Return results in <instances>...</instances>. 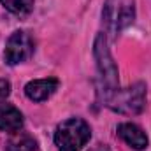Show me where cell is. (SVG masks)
<instances>
[{
  "label": "cell",
  "mask_w": 151,
  "mask_h": 151,
  "mask_svg": "<svg viewBox=\"0 0 151 151\" xmlns=\"http://www.w3.org/2000/svg\"><path fill=\"white\" fill-rule=\"evenodd\" d=\"M60 86V81L56 77H46V79H34L27 83L25 95L34 102H44L47 100Z\"/></svg>",
  "instance_id": "6"
},
{
  "label": "cell",
  "mask_w": 151,
  "mask_h": 151,
  "mask_svg": "<svg viewBox=\"0 0 151 151\" xmlns=\"http://www.w3.org/2000/svg\"><path fill=\"white\" fill-rule=\"evenodd\" d=\"M0 4L4 9L18 16H25L34 9V0H0Z\"/></svg>",
  "instance_id": "10"
},
{
  "label": "cell",
  "mask_w": 151,
  "mask_h": 151,
  "mask_svg": "<svg viewBox=\"0 0 151 151\" xmlns=\"http://www.w3.org/2000/svg\"><path fill=\"white\" fill-rule=\"evenodd\" d=\"M118 135L130 148L139 150V151L146 150L148 148V142H150L146 132L139 125H135V123H121V125H118Z\"/></svg>",
  "instance_id": "7"
},
{
  "label": "cell",
  "mask_w": 151,
  "mask_h": 151,
  "mask_svg": "<svg viewBox=\"0 0 151 151\" xmlns=\"http://www.w3.org/2000/svg\"><path fill=\"white\" fill-rule=\"evenodd\" d=\"M107 106L118 113L139 114L146 106V84L135 83L134 86L127 88L125 91L118 90L111 97V100L107 102Z\"/></svg>",
  "instance_id": "4"
},
{
  "label": "cell",
  "mask_w": 151,
  "mask_h": 151,
  "mask_svg": "<svg viewBox=\"0 0 151 151\" xmlns=\"http://www.w3.org/2000/svg\"><path fill=\"white\" fill-rule=\"evenodd\" d=\"M91 137L90 125L81 118H69L55 130V144L60 151H81Z\"/></svg>",
  "instance_id": "2"
},
{
  "label": "cell",
  "mask_w": 151,
  "mask_h": 151,
  "mask_svg": "<svg viewBox=\"0 0 151 151\" xmlns=\"http://www.w3.org/2000/svg\"><path fill=\"white\" fill-rule=\"evenodd\" d=\"M102 19L111 34H119L135 19V0H106Z\"/></svg>",
  "instance_id": "3"
},
{
  "label": "cell",
  "mask_w": 151,
  "mask_h": 151,
  "mask_svg": "<svg viewBox=\"0 0 151 151\" xmlns=\"http://www.w3.org/2000/svg\"><path fill=\"white\" fill-rule=\"evenodd\" d=\"M32 53H34L32 37L23 30H16L11 34V37L5 42L4 60L9 65H18V63H23L25 60H28L32 56Z\"/></svg>",
  "instance_id": "5"
},
{
  "label": "cell",
  "mask_w": 151,
  "mask_h": 151,
  "mask_svg": "<svg viewBox=\"0 0 151 151\" xmlns=\"http://www.w3.org/2000/svg\"><path fill=\"white\" fill-rule=\"evenodd\" d=\"M23 128V114L11 104L0 106V130L7 134H16Z\"/></svg>",
  "instance_id": "8"
},
{
  "label": "cell",
  "mask_w": 151,
  "mask_h": 151,
  "mask_svg": "<svg viewBox=\"0 0 151 151\" xmlns=\"http://www.w3.org/2000/svg\"><path fill=\"white\" fill-rule=\"evenodd\" d=\"M7 151H37V141L30 135V134H25V132H16L7 146H5Z\"/></svg>",
  "instance_id": "9"
},
{
  "label": "cell",
  "mask_w": 151,
  "mask_h": 151,
  "mask_svg": "<svg viewBox=\"0 0 151 151\" xmlns=\"http://www.w3.org/2000/svg\"><path fill=\"white\" fill-rule=\"evenodd\" d=\"M93 56L97 60V70L100 76L104 99H106V102H109L111 97L119 90V81H118V67L114 63V58L109 51V46H107V37L104 34H99L95 39Z\"/></svg>",
  "instance_id": "1"
},
{
  "label": "cell",
  "mask_w": 151,
  "mask_h": 151,
  "mask_svg": "<svg viewBox=\"0 0 151 151\" xmlns=\"http://www.w3.org/2000/svg\"><path fill=\"white\" fill-rule=\"evenodd\" d=\"M9 95H11V83L7 79H0V106L5 102Z\"/></svg>",
  "instance_id": "11"
}]
</instances>
